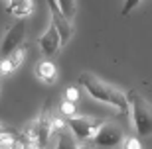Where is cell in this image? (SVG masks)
Here are the masks:
<instances>
[{"label":"cell","mask_w":152,"mask_h":149,"mask_svg":"<svg viewBox=\"0 0 152 149\" xmlns=\"http://www.w3.org/2000/svg\"><path fill=\"white\" fill-rule=\"evenodd\" d=\"M77 83L83 86L87 92L97 100H103V102H107L111 106H117L121 112H126L129 110V100H126V94H123L121 90L113 89V86H109L107 83H103L95 75H91V73H81L77 78Z\"/></svg>","instance_id":"obj_1"},{"label":"cell","mask_w":152,"mask_h":149,"mask_svg":"<svg viewBox=\"0 0 152 149\" xmlns=\"http://www.w3.org/2000/svg\"><path fill=\"white\" fill-rule=\"evenodd\" d=\"M126 100L132 106V118H134V127L138 135L142 137L152 135V104L136 90H130L126 94Z\"/></svg>","instance_id":"obj_2"},{"label":"cell","mask_w":152,"mask_h":149,"mask_svg":"<svg viewBox=\"0 0 152 149\" xmlns=\"http://www.w3.org/2000/svg\"><path fill=\"white\" fill-rule=\"evenodd\" d=\"M101 122L103 120H99V118L77 116V114L65 118V124H67V127L73 132V135L79 137V139H83V141H87V139L93 137V133L97 132V127L101 126Z\"/></svg>","instance_id":"obj_3"},{"label":"cell","mask_w":152,"mask_h":149,"mask_svg":"<svg viewBox=\"0 0 152 149\" xmlns=\"http://www.w3.org/2000/svg\"><path fill=\"white\" fill-rule=\"evenodd\" d=\"M24 37H26V20L24 18H18L16 24H12L10 28L6 30V35L2 39V45H0V51H2V57L12 53L14 49L22 47Z\"/></svg>","instance_id":"obj_4"},{"label":"cell","mask_w":152,"mask_h":149,"mask_svg":"<svg viewBox=\"0 0 152 149\" xmlns=\"http://www.w3.org/2000/svg\"><path fill=\"white\" fill-rule=\"evenodd\" d=\"M91 141L95 145H118L123 143V130L113 122H101V126L93 133Z\"/></svg>","instance_id":"obj_5"},{"label":"cell","mask_w":152,"mask_h":149,"mask_svg":"<svg viewBox=\"0 0 152 149\" xmlns=\"http://www.w3.org/2000/svg\"><path fill=\"white\" fill-rule=\"evenodd\" d=\"M50 4V12H51V24L56 26L57 33H59V39H61V45H65L71 39V33H73V28H71V22L69 18L65 16L57 4V0H48Z\"/></svg>","instance_id":"obj_6"},{"label":"cell","mask_w":152,"mask_h":149,"mask_svg":"<svg viewBox=\"0 0 152 149\" xmlns=\"http://www.w3.org/2000/svg\"><path fill=\"white\" fill-rule=\"evenodd\" d=\"M38 124V139H39V147H45L50 143V126H51V100L48 98L42 106L39 118L36 120Z\"/></svg>","instance_id":"obj_7"},{"label":"cell","mask_w":152,"mask_h":149,"mask_svg":"<svg viewBox=\"0 0 152 149\" xmlns=\"http://www.w3.org/2000/svg\"><path fill=\"white\" fill-rule=\"evenodd\" d=\"M59 45H61L59 33H57L56 26H53V24H50V28L45 30V33L39 37V47H42V51H44V55L51 57L57 49H59Z\"/></svg>","instance_id":"obj_8"},{"label":"cell","mask_w":152,"mask_h":149,"mask_svg":"<svg viewBox=\"0 0 152 149\" xmlns=\"http://www.w3.org/2000/svg\"><path fill=\"white\" fill-rule=\"evenodd\" d=\"M34 10V4H32V0H10L8 6H6V12L12 14V16L16 18H26L32 14Z\"/></svg>","instance_id":"obj_9"},{"label":"cell","mask_w":152,"mask_h":149,"mask_svg":"<svg viewBox=\"0 0 152 149\" xmlns=\"http://www.w3.org/2000/svg\"><path fill=\"white\" fill-rule=\"evenodd\" d=\"M36 77L42 78L44 83H53L57 77V69L51 61H39L36 67Z\"/></svg>","instance_id":"obj_10"},{"label":"cell","mask_w":152,"mask_h":149,"mask_svg":"<svg viewBox=\"0 0 152 149\" xmlns=\"http://www.w3.org/2000/svg\"><path fill=\"white\" fill-rule=\"evenodd\" d=\"M4 57L8 59V63H10L14 69H18L24 61V47H18V49H14L12 53H8V55H4Z\"/></svg>","instance_id":"obj_11"},{"label":"cell","mask_w":152,"mask_h":149,"mask_svg":"<svg viewBox=\"0 0 152 149\" xmlns=\"http://www.w3.org/2000/svg\"><path fill=\"white\" fill-rule=\"evenodd\" d=\"M59 114H61L63 118L67 116H73V114H77V104H75L73 100H63L61 104H59Z\"/></svg>","instance_id":"obj_12"},{"label":"cell","mask_w":152,"mask_h":149,"mask_svg":"<svg viewBox=\"0 0 152 149\" xmlns=\"http://www.w3.org/2000/svg\"><path fill=\"white\" fill-rule=\"evenodd\" d=\"M57 4L61 8V12L71 20L75 16V0H57Z\"/></svg>","instance_id":"obj_13"},{"label":"cell","mask_w":152,"mask_h":149,"mask_svg":"<svg viewBox=\"0 0 152 149\" xmlns=\"http://www.w3.org/2000/svg\"><path fill=\"white\" fill-rule=\"evenodd\" d=\"M138 4H140V0H124V6H123V12H121V14H123V16H129Z\"/></svg>","instance_id":"obj_14"},{"label":"cell","mask_w":152,"mask_h":149,"mask_svg":"<svg viewBox=\"0 0 152 149\" xmlns=\"http://www.w3.org/2000/svg\"><path fill=\"white\" fill-rule=\"evenodd\" d=\"M12 71H14V67L8 63L6 57H2V61H0V77H6V75H10Z\"/></svg>","instance_id":"obj_15"},{"label":"cell","mask_w":152,"mask_h":149,"mask_svg":"<svg viewBox=\"0 0 152 149\" xmlns=\"http://www.w3.org/2000/svg\"><path fill=\"white\" fill-rule=\"evenodd\" d=\"M123 147H126V149H140L142 147V143H140V141H138V139H134V137H126V139H124L123 137Z\"/></svg>","instance_id":"obj_16"},{"label":"cell","mask_w":152,"mask_h":149,"mask_svg":"<svg viewBox=\"0 0 152 149\" xmlns=\"http://www.w3.org/2000/svg\"><path fill=\"white\" fill-rule=\"evenodd\" d=\"M65 98L77 102V100H79V90L75 89V86H69V89H65Z\"/></svg>","instance_id":"obj_17"},{"label":"cell","mask_w":152,"mask_h":149,"mask_svg":"<svg viewBox=\"0 0 152 149\" xmlns=\"http://www.w3.org/2000/svg\"><path fill=\"white\" fill-rule=\"evenodd\" d=\"M18 130L16 127H10V126H6V124H0V135H4V133H16Z\"/></svg>","instance_id":"obj_18"}]
</instances>
